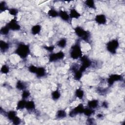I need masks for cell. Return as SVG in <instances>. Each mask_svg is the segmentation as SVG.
I'll use <instances>...</instances> for the list:
<instances>
[{"label":"cell","mask_w":125,"mask_h":125,"mask_svg":"<svg viewBox=\"0 0 125 125\" xmlns=\"http://www.w3.org/2000/svg\"><path fill=\"white\" fill-rule=\"evenodd\" d=\"M9 47V44L3 41H0V50L1 51H6V50H7L8 49Z\"/></svg>","instance_id":"9a60e30c"},{"label":"cell","mask_w":125,"mask_h":125,"mask_svg":"<svg viewBox=\"0 0 125 125\" xmlns=\"http://www.w3.org/2000/svg\"><path fill=\"white\" fill-rule=\"evenodd\" d=\"M66 40L65 39H62L57 43V45L60 48H64L66 45Z\"/></svg>","instance_id":"ffe728a7"},{"label":"cell","mask_w":125,"mask_h":125,"mask_svg":"<svg viewBox=\"0 0 125 125\" xmlns=\"http://www.w3.org/2000/svg\"><path fill=\"white\" fill-rule=\"evenodd\" d=\"M29 47L27 45L20 44L15 50V53L22 58H26L29 53Z\"/></svg>","instance_id":"6da1fadb"},{"label":"cell","mask_w":125,"mask_h":125,"mask_svg":"<svg viewBox=\"0 0 125 125\" xmlns=\"http://www.w3.org/2000/svg\"><path fill=\"white\" fill-rule=\"evenodd\" d=\"M95 20L97 23L99 24H104L106 22V18L105 15L99 14L96 16Z\"/></svg>","instance_id":"ba28073f"},{"label":"cell","mask_w":125,"mask_h":125,"mask_svg":"<svg viewBox=\"0 0 125 125\" xmlns=\"http://www.w3.org/2000/svg\"><path fill=\"white\" fill-rule=\"evenodd\" d=\"M0 71L2 74H7L9 71V67L6 65H3L1 68Z\"/></svg>","instance_id":"f1b7e54d"},{"label":"cell","mask_w":125,"mask_h":125,"mask_svg":"<svg viewBox=\"0 0 125 125\" xmlns=\"http://www.w3.org/2000/svg\"><path fill=\"white\" fill-rule=\"evenodd\" d=\"M84 92L81 89H78L75 91V96L77 98L80 99H82L83 98L84 96Z\"/></svg>","instance_id":"ac0fdd59"},{"label":"cell","mask_w":125,"mask_h":125,"mask_svg":"<svg viewBox=\"0 0 125 125\" xmlns=\"http://www.w3.org/2000/svg\"><path fill=\"white\" fill-rule=\"evenodd\" d=\"M45 48L46 50H47L48 51L52 52L53 51L54 49V47L53 46H46L45 47Z\"/></svg>","instance_id":"d6a6232c"},{"label":"cell","mask_w":125,"mask_h":125,"mask_svg":"<svg viewBox=\"0 0 125 125\" xmlns=\"http://www.w3.org/2000/svg\"><path fill=\"white\" fill-rule=\"evenodd\" d=\"M88 107L91 108V109H95L98 106V101L96 100H93L91 101H90L88 102L87 104Z\"/></svg>","instance_id":"4fadbf2b"},{"label":"cell","mask_w":125,"mask_h":125,"mask_svg":"<svg viewBox=\"0 0 125 125\" xmlns=\"http://www.w3.org/2000/svg\"><path fill=\"white\" fill-rule=\"evenodd\" d=\"M59 16L64 21H67L70 19V17L69 14H68L66 11L61 10L59 12Z\"/></svg>","instance_id":"9c48e42d"},{"label":"cell","mask_w":125,"mask_h":125,"mask_svg":"<svg viewBox=\"0 0 125 125\" xmlns=\"http://www.w3.org/2000/svg\"><path fill=\"white\" fill-rule=\"evenodd\" d=\"M119 46V42L117 40H112L109 41L106 44L107 50L112 54L116 52V50Z\"/></svg>","instance_id":"277c9868"},{"label":"cell","mask_w":125,"mask_h":125,"mask_svg":"<svg viewBox=\"0 0 125 125\" xmlns=\"http://www.w3.org/2000/svg\"><path fill=\"white\" fill-rule=\"evenodd\" d=\"M26 103V101L25 100V99H23L20 101L17 105V109L18 110H21L25 107V104Z\"/></svg>","instance_id":"2e32d148"},{"label":"cell","mask_w":125,"mask_h":125,"mask_svg":"<svg viewBox=\"0 0 125 125\" xmlns=\"http://www.w3.org/2000/svg\"><path fill=\"white\" fill-rule=\"evenodd\" d=\"M64 56V54L62 51H60L55 53H52L49 56V61L51 62H55L57 60L63 59Z\"/></svg>","instance_id":"5b68a950"},{"label":"cell","mask_w":125,"mask_h":125,"mask_svg":"<svg viewBox=\"0 0 125 125\" xmlns=\"http://www.w3.org/2000/svg\"><path fill=\"white\" fill-rule=\"evenodd\" d=\"M25 108L28 110H33L35 108V104L34 102L32 101L26 102Z\"/></svg>","instance_id":"5bb4252c"},{"label":"cell","mask_w":125,"mask_h":125,"mask_svg":"<svg viewBox=\"0 0 125 125\" xmlns=\"http://www.w3.org/2000/svg\"><path fill=\"white\" fill-rule=\"evenodd\" d=\"M10 30L13 31H17L20 30V25L19 24L18 21L15 20L13 19L12 20L6 25Z\"/></svg>","instance_id":"8992f818"},{"label":"cell","mask_w":125,"mask_h":125,"mask_svg":"<svg viewBox=\"0 0 125 125\" xmlns=\"http://www.w3.org/2000/svg\"><path fill=\"white\" fill-rule=\"evenodd\" d=\"M16 87L20 90H24L25 89V85L24 83L21 81H18L16 83Z\"/></svg>","instance_id":"44dd1931"},{"label":"cell","mask_w":125,"mask_h":125,"mask_svg":"<svg viewBox=\"0 0 125 125\" xmlns=\"http://www.w3.org/2000/svg\"><path fill=\"white\" fill-rule=\"evenodd\" d=\"M9 29L7 26H5L4 27H3L0 29V33L2 35H6L9 33Z\"/></svg>","instance_id":"4316f807"},{"label":"cell","mask_w":125,"mask_h":125,"mask_svg":"<svg viewBox=\"0 0 125 125\" xmlns=\"http://www.w3.org/2000/svg\"><path fill=\"white\" fill-rule=\"evenodd\" d=\"M94 112V109H91L89 107H88L87 108H84L83 113L87 116H90L91 115L93 114Z\"/></svg>","instance_id":"d4e9b609"},{"label":"cell","mask_w":125,"mask_h":125,"mask_svg":"<svg viewBox=\"0 0 125 125\" xmlns=\"http://www.w3.org/2000/svg\"><path fill=\"white\" fill-rule=\"evenodd\" d=\"M70 56L73 59H78L82 57V51L79 44H75L71 47Z\"/></svg>","instance_id":"7a4b0ae2"},{"label":"cell","mask_w":125,"mask_h":125,"mask_svg":"<svg viewBox=\"0 0 125 125\" xmlns=\"http://www.w3.org/2000/svg\"><path fill=\"white\" fill-rule=\"evenodd\" d=\"M41 30V26L40 25H35L31 28V33L33 35H37L40 33Z\"/></svg>","instance_id":"7c38bea8"},{"label":"cell","mask_w":125,"mask_h":125,"mask_svg":"<svg viewBox=\"0 0 125 125\" xmlns=\"http://www.w3.org/2000/svg\"><path fill=\"white\" fill-rule=\"evenodd\" d=\"M38 77H42L45 75V70L43 67H38L37 71L35 73Z\"/></svg>","instance_id":"8fae6325"},{"label":"cell","mask_w":125,"mask_h":125,"mask_svg":"<svg viewBox=\"0 0 125 125\" xmlns=\"http://www.w3.org/2000/svg\"><path fill=\"white\" fill-rule=\"evenodd\" d=\"M51 96H52V99H54V100H58L60 97L61 94L59 91L55 90L52 92Z\"/></svg>","instance_id":"cb8c5ba5"},{"label":"cell","mask_w":125,"mask_h":125,"mask_svg":"<svg viewBox=\"0 0 125 125\" xmlns=\"http://www.w3.org/2000/svg\"><path fill=\"white\" fill-rule=\"evenodd\" d=\"M122 77L121 75L118 74H112L108 78L107 83L109 85H112L115 82L121 80Z\"/></svg>","instance_id":"52a82bcc"},{"label":"cell","mask_w":125,"mask_h":125,"mask_svg":"<svg viewBox=\"0 0 125 125\" xmlns=\"http://www.w3.org/2000/svg\"><path fill=\"white\" fill-rule=\"evenodd\" d=\"M37 68H38V67H37L36 66H35L34 65H31L28 67V70L31 73H36V72L37 71Z\"/></svg>","instance_id":"1f68e13d"},{"label":"cell","mask_w":125,"mask_h":125,"mask_svg":"<svg viewBox=\"0 0 125 125\" xmlns=\"http://www.w3.org/2000/svg\"><path fill=\"white\" fill-rule=\"evenodd\" d=\"M69 15L70 18L73 19H78L81 16L80 13L74 8L71 9L70 10Z\"/></svg>","instance_id":"30bf717a"},{"label":"cell","mask_w":125,"mask_h":125,"mask_svg":"<svg viewBox=\"0 0 125 125\" xmlns=\"http://www.w3.org/2000/svg\"><path fill=\"white\" fill-rule=\"evenodd\" d=\"M48 15L49 16L53 18H55L59 16V12L57 11L56 10L54 9H51L48 12Z\"/></svg>","instance_id":"d6986e66"},{"label":"cell","mask_w":125,"mask_h":125,"mask_svg":"<svg viewBox=\"0 0 125 125\" xmlns=\"http://www.w3.org/2000/svg\"><path fill=\"white\" fill-rule=\"evenodd\" d=\"M82 73L83 72L81 71L80 70L75 71H74V78L76 80H79L81 79L82 77Z\"/></svg>","instance_id":"7402d4cb"},{"label":"cell","mask_w":125,"mask_h":125,"mask_svg":"<svg viewBox=\"0 0 125 125\" xmlns=\"http://www.w3.org/2000/svg\"><path fill=\"white\" fill-rule=\"evenodd\" d=\"M7 115L8 119L9 120L12 121V122L16 119V118L17 117V115H16V113L14 111H9L7 113Z\"/></svg>","instance_id":"e0dca14e"},{"label":"cell","mask_w":125,"mask_h":125,"mask_svg":"<svg viewBox=\"0 0 125 125\" xmlns=\"http://www.w3.org/2000/svg\"><path fill=\"white\" fill-rule=\"evenodd\" d=\"M66 116V113L63 110H59L57 113L56 116L58 118H63Z\"/></svg>","instance_id":"603a6c76"},{"label":"cell","mask_w":125,"mask_h":125,"mask_svg":"<svg viewBox=\"0 0 125 125\" xmlns=\"http://www.w3.org/2000/svg\"><path fill=\"white\" fill-rule=\"evenodd\" d=\"M30 95V93L29 91L27 90H24L22 91V93L21 94V97L23 99H26V98H28Z\"/></svg>","instance_id":"83f0119b"},{"label":"cell","mask_w":125,"mask_h":125,"mask_svg":"<svg viewBox=\"0 0 125 125\" xmlns=\"http://www.w3.org/2000/svg\"><path fill=\"white\" fill-rule=\"evenodd\" d=\"M8 12L11 15L15 16L18 13V10L16 8H11L8 10Z\"/></svg>","instance_id":"f546056e"},{"label":"cell","mask_w":125,"mask_h":125,"mask_svg":"<svg viewBox=\"0 0 125 125\" xmlns=\"http://www.w3.org/2000/svg\"><path fill=\"white\" fill-rule=\"evenodd\" d=\"M85 5L90 8H95V5L94 1L92 0H86L85 1Z\"/></svg>","instance_id":"484cf974"},{"label":"cell","mask_w":125,"mask_h":125,"mask_svg":"<svg viewBox=\"0 0 125 125\" xmlns=\"http://www.w3.org/2000/svg\"><path fill=\"white\" fill-rule=\"evenodd\" d=\"M75 32L76 34V35L80 38H81L82 39L87 41L88 40L89 34V33L84 30L83 28L81 27H77L75 28Z\"/></svg>","instance_id":"3957f363"},{"label":"cell","mask_w":125,"mask_h":125,"mask_svg":"<svg viewBox=\"0 0 125 125\" xmlns=\"http://www.w3.org/2000/svg\"><path fill=\"white\" fill-rule=\"evenodd\" d=\"M7 6L4 1H2L0 3V10L1 11H4L7 9Z\"/></svg>","instance_id":"4dcf8cb0"}]
</instances>
